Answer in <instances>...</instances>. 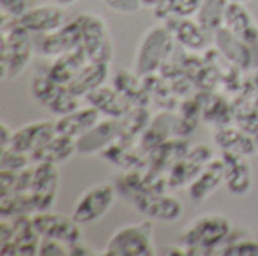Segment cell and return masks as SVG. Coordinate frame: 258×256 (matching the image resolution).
Wrapping results in <instances>:
<instances>
[{"instance_id": "1", "label": "cell", "mask_w": 258, "mask_h": 256, "mask_svg": "<svg viewBox=\"0 0 258 256\" xmlns=\"http://www.w3.org/2000/svg\"><path fill=\"white\" fill-rule=\"evenodd\" d=\"M233 232V223L219 213H207L190 220L178 234L184 255H216Z\"/></svg>"}, {"instance_id": "2", "label": "cell", "mask_w": 258, "mask_h": 256, "mask_svg": "<svg viewBox=\"0 0 258 256\" xmlns=\"http://www.w3.org/2000/svg\"><path fill=\"white\" fill-rule=\"evenodd\" d=\"M0 78L3 81L20 77L33 59V44L18 20H2Z\"/></svg>"}, {"instance_id": "3", "label": "cell", "mask_w": 258, "mask_h": 256, "mask_svg": "<svg viewBox=\"0 0 258 256\" xmlns=\"http://www.w3.org/2000/svg\"><path fill=\"white\" fill-rule=\"evenodd\" d=\"M175 39L162 21L148 27L139 39L135 53V72L139 77L154 75L175 50Z\"/></svg>"}, {"instance_id": "4", "label": "cell", "mask_w": 258, "mask_h": 256, "mask_svg": "<svg viewBox=\"0 0 258 256\" xmlns=\"http://www.w3.org/2000/svg\"><path fill=\"white\" fill-rule=\"evenodd\" d=\"M154 225L151 220L128 223L116 229L109 238L103 255L106 256H153L157 255L154 246Z\"/></svg>"}, {"instance_id": "5", "label": "cell", "mask_w": 258, "mask_h": 256, "mask_svg": "<svg viewBox=\"0 0 258 256\" xmlns=\"http://www.w3.org/2000/svg\"><path fill=\"white\" fill-rule=\"evenodd\" d=\"M82 30V47L91 62L112 63L115 47L106 20L94 12H83L76 17Z\"/></svg>"}, {"instance_id": "6", "label": "cell", "mask_w": 258, "mask_h": 256, "mask_svg": "<svg viewBox=\"0 0 258 256\" xmlns=\"http://www.w3.org/2000/svg\"><path fill=\"white\" fill-rule=\"evenodd\" d=\"M116 196V187L110 183H97L91 186L77 199L73 210V219L82 226L94 225L112 210Z\"/></svg>"}, {"instance_id": "7", "label": "cell", "mask_w": 258, "mask_h": 256, "mask_svg": "<svg viewBox=\"0 0 258 256\" xmlns=\"http://www.w3.org/2000/svg\"><path fill=\"white\" fill-rule=\"evenodd\" d=\"M60 184V174L56 164L35 163L33 180L30 186V196L38 211H50L56 202Z\"/></svg>"}, {"instance_id": "8", "label": "cell", "mask_w": 258, "mask_h": 256, "mask_svg": "<svg viewBox=\"0 0 258 256\" xmlns=\"http://www.w3.org/2000/svg\"><path fill=\"white\" fill-rule=\"evenodd\" d=\"M215 158L213 151L207 145H197L190 148L174 166L169 169L168 187L177 190L178 187L189 186L195 177Z\"/></svg>"}, {"instance_id": "9", "label": "cell", "mask_w": 258, "mask_h": 256, "mask_svg": "<svg viewBox=\"0 0 258 256\" xmlns=\"http://www.w3.org/2000/svg\"><path fill=\"white\" fill-rule=\"evenodd\" d=\"M33 225L41 238H56L67 244L82 240V225L73 216L67 217L50 211H38L32 214Z\"/></svg>"}, {"instance_id": "10", "label": "cell", "mask_w": 258, "mask_h": 256, "mask_svg": "<svg viewBox=\"0 0 258 256\" xmlns=\"http://www.w3.org/2000/svg\"><path fill=\"white\" fill-rule=\"evenodd\" d=\"M18 23L30 33H50L57 30L67 23V15L63 6L57 3H42L38 6H30Z\"/></svg>"}, {"instance_id": "11", "label": "cell", "mask_w": 258, "mask_h": 256, "mask_svg": "<svg viewBox=\"0 0 258 256\" xmlns=\"http://www.w3.org/2000/svg\"><path fill=\"white\" fill-rule=\"evenodd\" d=\"M215 47L221 56L237 69L246 71L254 66L252 47L227 27H221L215 33Z\"/></svg>"}, {"instance_id": "12", "label": "cell", "mask_w": 258, "mask_h": 256, "mask_svg": "<svg viewBox=\"0 0 258 256\" xmlns=\"http://www.w3.org/2000/svg\"><path fill=\"white\" fill-rule=\"evenodd\" d=\"M221 157L225 167L224 184L227 186V190L236 196L248 195L254 184V174L248 157L231 151H222Z\"/></svg>"}, {"instance_id": "13", "label": "cell", "mask_w": 258, "mask_h": 256, "mask_svg": "<svg viewBox=\"0 0 258 256\" xmlns=\"http://www.w3.org/2000/svg\"><path fill=\"white\" fill-rule=\"evenodd\" d=\"M119 137V119H101L94 128L77 139V154L94 155L103 154Z\"/></svg>"}, {"instance_id": "14", "label": "cell", "mask_w": 258, "mask_h": 256, "mask_svg": "<svg viewBox=\"0 0 258 256\" xmlns=\"http://www.w3.org/2000/svg\"><path fill=\"white\" fill-rule=\"evenodd\" d=\"M56 122L42 119L29 122L15 130L11 140V148L32 155L41 146H44L53 136H56Z\"/></svg>"}, {"instance_id": "15", "label": "cell", "mask_w": 258, "mask_h": 256, "mask_svg": "<svg viewBox=\"0 0 258 256\" xmlns=\"http://www.w3.org/2000/svg\"><path fill=\"white\" fill-rule=\"evenodd\" d=\"M133 202L142 213H147L151 219L160 222H175L183 214V204L166 192L142 195Z\"/></svg>"}, {"instance_id": "16", "label": "cell", "mask_w": 258, "mask_h": 256, "mask_svg": "<svg viewBox=\"0 0 258 256\" xmlns=\"http://www.w3.org/2000/svg\"><path fill=\"white\" fill-rule=\"evenodd\" d=\"M162 23L168 26L175 42L183 48L189 51H201L207 47V32L192 17L189 18L171 17Z\"/></svg>"}, {"instance_id": "17", "label": "cell", "mask_w": 258, "mask_h": 256, "mask_svg": "<svg viewBox=\"0 0 258 256\" xmlns=\"http://www.w3.org/2000/svg\"><path fill=\"white\" fill-rule=\"evenodd\" d=\"M225 181V167L224 160L213 158L187 186V195L195 202H203L209 196H212Z\"/></svg>"}, {"instance_id": "18", "label": "cell", "mask_w": 258, "mask_h": 256, "mask_svg": "<svg viewBox=\"0 0 258 256\" xmlns=\"http://www.w3.org/2000/svg\"><path fill=\"white\" fill-rule=\"evenodd\" d=\"M79 45H82V30L77 18H74L44 36L41 42V53L48 57H57Z\"/></svg>"}, {"instance_id": "19", "label": "cell", "mask_w": 258, "mask_h": 256, "mask_svg": "<svg viewBox=\"0 0 258 256\" xmlns=\"http://www.w3.org/2000/svg\"><path fill=\"white\" fill-rule=\"evenodd\" d=\"M224 27L242 38L251 47L258 45V23L245 8V3L230 0L225 12Z\"/></svg>"}, {"instance_id": "20", "label": "cell", "mask_w": 258, "mask_h": 256, "mask_svg": "<svg viewBox=\"0 0 258 256\" xmlns=\"http://www.w3.org/2000/svg\"><path fill=\"white\" fill-rule=\"evenodd\" d=\"M89 57L85 51V48L82 45L57 56L53 63L50 65L47 75L57 84L67 86L88 63H89Z\"/></svg>"}, {"instance_id": "21", "label": "cell", "mask_w": 258, "mask_h": 256, "mask_svg": "<svg viewBox=\"0 0 258 256\" xmlns=\"http://www.w3.org/2000/svg\"><path fill=\"white\" fill-rule=\"evenodd\" d=\"M101 115L103 113L95 106H89L83 109L79 107L77 110L63 115L56 121V131L59 134L79 139L101 121Z\"/></svg>"}, {"instance_id": "22", "label": "cell", "mask_w": 258, "mask_h": 256, "mask_svg": "<svg viewBox=\"0 0 258 256\" xmlns=\"http://www.w3.org/2000/svg\"><path fill=\"white\" fill-rule=\"evenodd\" d=\"M77 154V139H73L65 134L56 133L44 146L35 151L30 157L33 163H51L63 164Z\"/></svg>"}, {"instance_id": "23", "label": "cell", "mask_w": 258, "mask_h": 256, "mask_svg": "<svg viewBox=\"0 0 258 256\" xmlns=\"http://www.w3.org/2000/svg\"><path fill=\"white\" fill-rule=\"evenodd\" d=\"M12 237L11 241L17 246V256H33L39 253L41 235L38 234L32 214L12 217ZM9 241V240H8Z\"/></svg>"}, {"instance_id": "24", "label": "cell", "mask_w": 258, "mask_h": 256, "mask_svg": "<svg viewBox=\"0 0 258 256\" xmlns=\"http://www.w3.org/2000/svg\"><path fill=\"white\" fill-rule=\"evenodd\" d=\"M110 63L89 62L68 84L67 88L79 98H86L91 92L101 88L109 78Z\"/></svg>"}, {"instance_id": "25", "label": "cell", "mask_w": 258, "mask_h": 256, "mask_svg": "<svg viewBox=\"0 0 258 256\" xmlns=\"http://www.w3.org/2000/svg\"><path fill=\"white\" fill-rule=\"evenodd\" d=\"M215 143L221 148V151H231L242 154L245 157H251L252 154H257V145L252 134H248L240 127H221L216 128L213 134Z\"/></svg>"}, {"instance_id": "26", "label": "cell", "mask_w": 258, "mask_h": 256, "mask_svg": "<svg viewBox=\"0 0 258 256\" xmlns=\"http://www.w3.org/2000/svg\"><path fill=\"white\" fill-rule=\"evenodd\" d=\"M86 100L91 103V106H95L101 113L116 119L122 118L132 109V101L124 94H121L115 88H109L104 84L91 92L86 97Z\"/></svg>"}, {"instance_id": "27", "label": "cell", "mask_w": 258, "mask_h": 256, "mask_svg": "<svg viewBox=\"0 0 258 256\" xmlns=\"http://www.w3.org/2000/svg\"><path fill=\"white\" fill-rule=\"evenodd\" d=\"M230 0H203L195 20L201 24V27L207 33H216L221 27H224L225 12Z\"/></svg>"}, {"instance_id": "28", "label": "cell", "mask_w": 258, "mask_h": 256, "mask_svg": "<svg viewBox=\"0 0 258 256\" xmlns=\"http://www.w3.org/2000/svg\"><path fill=\"white\" fill-rule=\"evenodd\" d=\"M150 115L144 107L130 109L122 118H119V142H132L138 134L144 133L150 125Z\"/></svg>"}, {"instance_id": "29", "label": "cell", "mask_w": 258, "mask_h": 256, "mask_svg": "<svg viewBox=\"0 0 258 256\" xmlns=\"http://www.w3.org/2000/svg\"><path fill=\"white\" fill-rule=\"evenodd\" d=\"M36 213L32 196L29 192H12L6 196H0V216L12 219L23 214Z\"/></svg>"}, {"instance_id": "30", "label": "cell", "mask_w": 258, "mask_h": 256, "mask_svg": "<svg viewBox=\"0 0 258 256\" xmlns=\"http://www.w3.org/2000/svg\"><path fill=\"white\" fill-rule=\"evenodd\" d=\"M171 115H160L142 133L141 146L145 151H153L160 143L166 142V136L169 134L171 128H175V119H169Z\"/></svg>"}, {"instance_id": "31", "label": "cell", "mask_w": 258, "mask_h": 256, "mask_svg": "<svg viewBox=\"0 0 258 256\" xmlns=\"http://www.w3.org/2000/svg\"><path fill=\"white\" fill-rule=\"evenodd\" d=\"M203 0H163L154 11L159 21H165L171 17L189 18L197 15Z\"/></svg>"}, {"instance_id": "32", "label": "cell", "mask_w": 258, "mask_h": 256, "mask_svg": "<svg viewBox=\"0 0 258 256\" xmlns=\"http://www.w3.org/2000/svg\"><path fill=\"white\" fill-rule=\"evenodd\" d=\"M216 255L222 256H258V241L249 235H240L234 231L230 234L227 241L219 247Z\"/></svg>"}, {"instance_id": "33", "label": "cell", "mask_w": 258, "mask_h": 256, "mask_svg": "<svg viewBox=\"0 0 258 256\" xmlns=\"http://www.w3.org/2000/svg\"><path fill=\"white\" fill-rule=\"evenodd\" d=\"M62 88V84L54 83L47 72L44 75H33L32 81H30V91L33 98L44 107H48L50 103L54 100V97L57 95L59 89Z\"/></svg>"}, {"instance_id": "34", "label": "cell", "mask_w": 258, "mask_h": 256, "mask_svg": "<svg viewBox=\"0 0 258 256\" xmlns=\"http://www.w3.org/2000/svg\"><path fill=\"white\" fill-rule=\"evenodd\" d=\"M234 119L237 125L246 131L248 134H255L258 133V106L243 101L242 106L234 107Z\"/></svg>"}, {"instance_id": "35", "label": "cell", "mask_w": 258, "mask_h": 256, "mask_svg": "<svg viewBox=\"0 0 258 256\" xmlns=\"http://www.w3.org/2000/svg\"><path fill=\"white\" fill-rule=\"evenodd\" d=\"M79 97H76L67 86H62L57 92V95L54 97V100L50 103V106L47 107L51 113L57 115V116H63L68 115L74 110H77L80 107L79 103Z\"/></svg>"}, {"instance_id": "36", "label": "cell", "mask_w": 258, "mask_h": 256, "mask_svg": "<svg viewBox=\"0 0 258 256\" xmlns=\"http://www.w3.org/2000/svg\"><path fill=\"white\" fill-rule=\"evenodd\" d=\"M32 161V157L26 152H21V151H17L11 146L8 148H3L2 152H0V167L2 169H9V170H14V172H20L26 167L30 166Z\"/></svg>"}, {"instance_id": "37", "label": "cell", "mask_w": 258, "mask_h": 256, "mask_svg": "<svg viewBox=\"0 0 258 256\" xmlns=\"http://www.w3.org/2000/svg\"><path fill=\"white\" fill-rule=\"evenodd\" d=\"M29 8L27 0H0L2 20H18Z\"/></svg>"}, {"instance_id": "38", "label": "cell", "mask_w": 258, "mask_h": 256, "mask_svg": "<svg viewBox=\"0 0 258 256\" xmlns=\"http://www.w3.org/2000/svg\"><path fill=\"white\" fill-rule=\"evenodd\" d=\"M70 244L56 238H41L39 253L41 256H70Z\"/></svg>"}, {"instance_id": "39", "label": "cell", "mask_w": 258, "mask_h": 256, "mask_svg": "<svg viewBox=\"0 0 258 256\" xmlns=\"http://www.w3.org/2000/svg\"><path fill=\"white\" fill-rule=\"evenodd\" d=\"M106 6L121 14H135L142 8L141 0H101Z\"/></svg>"}, {"instance_id": "40", "label": "cell", "mask_w": 258, "mask_h": 256, "mask_svg": "<svg viewBox=\"0 0 258 256\" xmlns=\"http://www.w3.org/2000/svg\"><path fill=\"white\" fill-rule=\"evenodd\" d=\"M18 172L9 169H0V196H6L14 192Z\"/></svg>"}, {"instance_id": "41", "label": "cell", "mask_w": 258, "mask_h": 256, "mask_svg": "<svg viewBox=\"0 0 258 256\" xmlns=\"http://www.w3.org/2000/svg\"><path fill=\"white\" fill-rule=\"evenodd\" d=\"M68 249H70V256H89L95 253L92 250V247L89 244L83 243L82 240H79L76 243H71L68 246Z\"/></svg>"}, {"instance_id": "42", "label": "cell", "mask_w": 258, "mask_h": 256, "mask_svg": "<svg viewBox=\"0 0 258 256\" xmlns=\"http://www.w3.org/2000/svg\"><path fill=\"white\" fill-rule=\"evenodd\" d=\"M15 130H12L5 121L0 122V148H8L11 145V140L14 137Z\"/></svg>"}, {"instance_id": "43", "label": "cell", "mask_w": 258, "mask_h": 256, "mask_svg": "<svg viewBox=\"0 0 258 256\" xmlns=\"http://www.w3.org/2000/svg\"><path fill=\"white\" fill-rule=\"evenodd\" d=\"M163 0H141L142 6H147V8H151V9H156Z\"/></svg>"}, {"instance_id": "44", "label": "cell", "mask_w": 258, "mask_h": 256, "mask_svg": "<svg viewBox=\"0 0 258 256\" xmlns=\"http://www.w3.org/2000/svg\"><path fill=\"white\" fill-rule=\"evenodd\" d=\"M54 3H57L59 6H70V5H74L76 2L79 0H53Z\"/></svg>"}, {"instance_id": "45", "label": "cell", "mask_w": 258, "mask_h": 256, "mask_svg": "<svg viewBox=\"0 0 258 256\" xmlns=\"http://www.w3.org/2000/svg\"><path fill=\"white\" fill-rule=\"evenodd\" d=\"M252 89L258 92V69L254 71V75H252Z\"/></svg>"}, {"instance_id": "46", "label": "cell", "mask_w": 258, "mask_h": 256, "mask_svg": "<svg viewBox=\"0 0 258 256\" xmlns=\"http://www.w3.org/2000/svg\"><path fill=\"white\" fill-rule=\"evenodd\" d=\"M254 140H255V145H257V149H258V133L254 134Z\"/></svg>"}, {"instance_id": "47", "label": "cell", "mask_w": 258, "mask_h": 256, "mask_svg": "<svg viewBox=\"0 0 258 256\" xmlns=\"http://www.w3.org/2000/svg\"><path fill=\"white\" fill-rule=\"evenodd\" d=\"M231 2H239V3H248V2H251V0H231Z\"/></svg>"}]
</instances>
